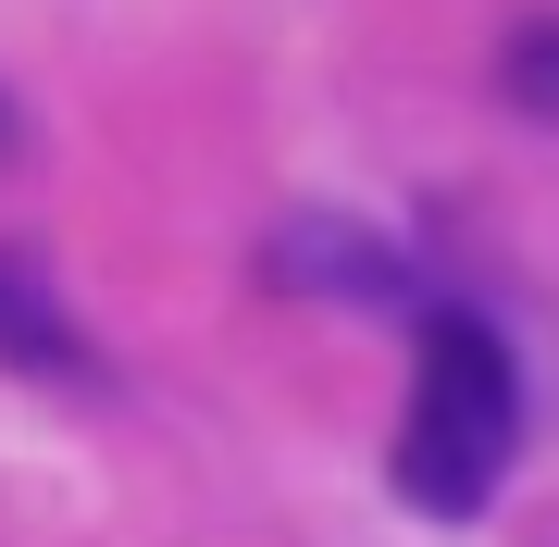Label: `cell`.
Instances as JSON below:
<instances>
[{
    "instance_id": "cell-1",
    "label": "cell",
    "mask_w": 559,
    "mask_h": 547,
    "mask_svg": "<svg viewBox=\"0 0 559 547\" xmlns=\"http://www.w3.org/2000/svg\"><path fill=\"white\" fill-rule=\"evenodd\" d=\"M510 448H522V373H510L498 324L436 311L423 324V373H411V424H399V498L460 523V510L498 498Z\"/></svg>"
},
{
    "instance_id": "cell-2",
    "label": "cell",
    "mask_w": 559,
    "mask_h": 547,
    "mask_svg": "<svg viewBox=\"0 0 559 547\" xmlns=\"http://www.w3.org/2000/svg\"><path fill=\"white\" fill-rule=\"evenodd\" d=\"M0 361H25V373H87L75 324L50 311V286L25 274V262H0Z\"/></svg>"
},
{
    "instance_id": "cell-3",
    "label": "cell",
    "mask_w": 559,
    "mask_h": 547,
    "mask_svg": "<svg viewBox=\"0 0 559 547\" xmlns=\"http://www.w3.org/2000/svg\"><path fill=\"white\" fill-rule=\"evenodd\" d=\"M286 274H336L348 299L399 311V262H385V249H360V237H336V224H299V237H286Z\"/></svg>"
},
{
    "instance_id": "cell-4",
    "label": "cell",
    "mask_w": 559,
    "mask_h": 547,
    "mask_svg": "<svg viewBox=\"0 0 559 547\" xmlns=\"http://www.w3.org/2000/svg\"><path fill=\"white\" fill-rule=\"evenodd\" d=\"M510 87H522L535 112H559V38H522V50H510Z\"/></svg>"
}]
</instances>
